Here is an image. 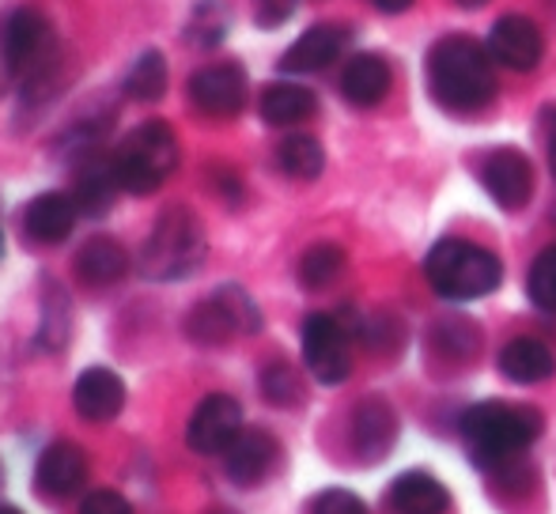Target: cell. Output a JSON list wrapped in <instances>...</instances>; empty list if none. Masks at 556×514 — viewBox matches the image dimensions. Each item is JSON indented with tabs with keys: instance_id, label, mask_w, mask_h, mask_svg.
Listing matches in <instances>:
<instances>
[{
	"instance_id": "cell-1",
	"label": "cell",
	"mask_w": 556,
	"mask_h": 514,
	"mask_svg": "<svg viewBox=\"0 0 556 514\" xmlns=\"http://www.w3.org/2000/svg\"><path fill=\"white\" fill-rule=\"evenodd\" d=\"M428 91L443 111L473 114L496 95L492 53L469 35H446L428 53Z\"/></svg>"
},
{
	"instance_id": "cell-2",
	"label": "cell",
	"mask_w": 556,
	"mask_h": 514,
	"mask_svg": "<svg viewBox=\"0 0 556 514\" xmlns=\"http://www.w3.org/2000/svg\"><path fill=\"white\" fill-rule=\"evenodd\" d=\"M545 420L530 404H507V401H481L466 409L462 416V439L469 447V458L484 470L511 462L527 447H534L542 435Z\"/></svg>"
},
{
	"instance_id": "cell-3",
	"label": "cell",
	"mask_w": 556,
	"mask_h": 514,
	"mask_svg": "<svg viewBox=\"0 0 556 514\" xmlns=\"http://www.w3.org/2000/svg\"><path fill=\"white\" fill-rule=\"evenodd\" d=\"M425 277L443 299L469 303L492 295L504 280V265L492 250L473 243H462V239H443L432 246L425 261Z\"/></svg>"
},
{
	"instance_id": "cell-4",
	"label": "cell",
	"mask_w": 556,
	"mask_h": 514,
	"mask_svg": "<svg viewBox=\"0 0 556 514\" xmlns=\"http://www.w3.org/2000/svg\"><path fill=\"white\" fill-rule=\"evenodd\" d=\"M208 254V239L201 220L186 205H170L155 220L144 250H140V269L152 280H186L201 269Z\"/></svg>"
},
{
	"instance_id": "cell-5",
	"label": "cell",
	"mask_w": 556,
	"mask_h": 514,
	"mask_svg": "<svg viewBox=\"0 0 556 514\" xmlns=\"http://www.w3.org/2000/svg\"><path fill=\"white\" fill-rule=\"evenodd\" d=\"M178 167V140L163 121H144L122 140L114 152L117 185L132 197L155 193Z\"/></svg>"
},
{
	"instance_id": "cell-6",
	"label": "cell",
	"mask_w": 556,
	"mask_h": 514,
	"mask_svg": "<svg viewBox=\"0 0 556 514\" xmlns=\"http://www.w3.org/2000/svg\"><path fill=\"white\" fill-rule=\"evenodd\" d=\"M257 325H262V314H257L254 299L242 287H220L213 299L193 307L186 333L198 345H224L239 333H257Z\"/></svg>"
},
{
	"instance_id": "cell-7",
	"label": "cell",
	"mask_w": 556,
	"mask_h": 514,
	"mask_svg": "<svg viewBox=\"0 0 556 514\" xmlns=\"http://www.w3.org/2000/svg\"><path fill=\"white\" fill-rule=\"evenodd\" d=\"M0 46H4V61H8V73L27 80V76H38L50 61L53 50V30L46 23L42 12L35 8H20L4 20V30H0Z\"/></svg>"
},
{
	"instance_id": "cell-8",
	"label": "cell",
	"mask_w": 556,
	"mask_h": 514,
	"mask_svg": "<svg viewBox=\"0 0 556 514\" xmlns=\"http://www.w3.org/2000/svg\"><path fill=\"white\" fill-rule=\"evenodd\" d=\"M303 363L323 386H341L352 375V348L344 325L330 314H311L303 322Z\"/></svg>"
},
{
	"instance_id": "cell-9",
	"label": "cell",
	"mask_w": 556,
	"mask_h": 514,
	"mask_svg": "<svg viewBox=\"0 0 556 514\" xmlns=\"http://www.w3.org/2000/svg\"><path fill=\"white\" fill-rule=\"evenodd\" d=\"M239 435H242V404L227 394H208L193 409L190 427H186V442L198 454H227V447Z\"/></svg>"
},
{
	"instance_id": "cell-10",
	"label": "cell",
	"mask_w": 556,
	"mask_h": 514,
	"mask_svg": "<svg viewBox=\"0 0 556 514\" xmlns=\"http://www.w3.org/2000/svg\"><path fill=\"white\" fill-rule=\"evenodd\" d=\"M190 99L208 118H235L242 111V103H247V73L239 65H231V61L201 68L190 80Z\"/></svg>"
},
{
	"instance_id": "cell-11",
	"label": "cell",
	"mask_w": 556,
	"mask_h": 514,
	"mask_svg": "<svg viewBox=\"0 0 556 514\" xmlns=\"http://www.w3.org/2000/svg\"><path fill=\"white\" fill-rule=\"evenodd\" d=\"M481 182L500 208L515 213V208L527 205L530 193H534V167H530L527 155L515 152V147H500V152H492L489 159H484Z\"/></svg>"
},
{
	"instance_id": "cell-12",
	"label": "cell",
	"mask_w": 556,
	"mask_h": 514,
	"mask_svg": "<svg viewBox=\"0 0 556 514\" xmlns=\"http://www.w3.org/2000/svg\"><path fill=\"white\" fill-rule=\"evenodd\" d=\"M489 53L492 61L515 68V73H530L545 53L542 30L527 15H504V20H496V27L489 35Z\"/></svg>"
},
{
	"instance_id": "cell-13",
	"label": "cell",
	"mask_w": 556,
	"mask_h": 514,
	"mask_svg": "<svg viewBox=\"0 0 556 514\" xmlns=\"http://www.w3.org/2000/svg\"><path fill=\"white\" fill-rule=\"evenodd\" d=\"M35 477L42 496H58V500L61 496H73L84 485V477H88V458H84V450L76 442L58 439L42 450V458L35 465Z\"/></svg>"
},
{
	"instance_id": "cell-14",
	"label": "cell",
	"mask_w": 556,
	"mask_h": 514,
	"mask_svg": "<svg viewBox=\"0 0 556 514\" xmlns=\"http://www.w3.org/2000/svg\"><path fill=\"white\" fill-rule=\"evenodd\" d=\"M344 46H349V30L333 27V23H318V27H311L307 35H300L288 46V53L280 57V68L295 76L323 73L326 65H333V61L341 57Z\"/></svg>"
},
{
	"instance_id": "cell-15",
	"label": "cell",
	"mask_w": 556,
	"mask_h": 514,
	"mask_svg": "<svg viewBox=\"0 0 556 514\" xmlns=\"http://www.w3.org/2000/svg\"><path fill=\"white\" fill-rule=\"evenodd\" d=\"M397 439V416L390 409V401L382 397H364L352 412V442L356 450L367 458V462H379V458L390 454Z\"/></svg>"
},
{
	"instance_id": "cell-16",
	"label": "cell",
	"mask_w": 556,
	"mask_h": 514,
	"mask_svg": "<svg viewBox=\"0 0 556 514\" xmlns=\"http://www.w3.org/2000/svg\"><path fill=\"white\" fill-rule=\"evenodd\" d=\"M73 404L84 420L91 424H106L122 412L125 404V383L106 368H88L73 386Z\"/></svg>"
},
{
	"instance_id": "cell-17",
	"label": "cell",
	"mask_w": 556,
	"mask_h": 514,
	"mask_svg": "<svg viewBox=\"0 0 556 514\" xmlns=\"http://www.w3.org/2000/svg\"><path fill=\"white\" fill-rule=\"evenodd\" d=\"M273 462H277V439L262 427H242L239 439L227 447V477L242 488L265 480Z\"/></svg>"
},
{
	"instance_id": "cell-18",
	"label": "cell",
	"mask_w": 556,
	"mask_h": 514,
	"mask_svg": "<svg viewBox=\"0 0 556 514\" xmlns=\"http://www.w3.org/2000/svg\"><path fill=\"white\" fill-rule=\"evenodd\" d=\"M76 216L80 208L68 193H38L23 213V228L38 243H65L76 228Z\"/></svg>"
},
{
	"instance_id": "cell-19",
	"label": "cell",
	"mask_w": 556,
	"mask_h": 514,
	"mask_svg": "<svg viewBox=\"0 0 556 514\" xmlns=\"http://www.w3.org/2000/svg\"><path fill=\"white\" fill-rule=\"evenodd\" d=\"M387 503L397 514H446L451 511V492L432 477V473H402L387 488Z\"/></svg>"
},
{
	"instance_id": "cell-20",
	"label": "cell",
	"mask_w": 556,
	"mask_h": 514,
	"mask_svg": "<svg viewBox=\"0 0 556 514\" xmlns=\"http://www.w3.org/2000/svg\"><path fill=\"white\" fill-rule=\"evenodd\" d=\"M390 83H394V76L379 53H356L341 73V95L352 106H375L387 99Z\"/></svg>"
},
{
	"instance_id": "cell-21",
	"label": "cell",
	"mask_w": 556,
	"mask_h": 514,
	"mask_svg": "<svg viewBox=\"0 0 556 514\" xmlns=\"http://www.w3.org/2000/svg\"><path fill=\"white\" fill-rule=\"evenodd\" d=\"M500 375L519 386L545 383V378L556 375V360L542 340L519 337V340H511V345H504V352H500Z\"/></svg>"
},
{
	"instance_id": "cell-22",
	"label": "cell",
	"mask_w": 556,
	"mask_h": 514,
	"mask_svg": "<svg viewBox=\"0 0 556 514\" xmlns=\"http://www.w3.org/2000/svg\"><path fill=\"white\" fill-rule=\"evenodd\" d=\"M129 272V254L114 243V239H91L84 250L76 254V277L88 287H106Z\"/></svg>"
},
{
	"instance_id": "cell-23",
	"label": "cell",
	"mask_w": 556,
	"mask_h": 514,
	"mask_svg": "<svg viewBox=\"0 0 556 514\" xmlns=\"http://www.w3.org/2000/svg\"><path fill=\"white\" fill-rule=\"evenodd\" d=\"M318 111L315 95L300 83H269L262 95V118L269 126H300Z\"/></svg>"
},
{
	"instance_id": "cell-24",
	"label": "cell",
	"mask_w": 556,
	"mask_h": 514,
	"mask_svg": "<svg viewBox=\"0 0 556 514\" xmlns=\"http://www.w3.org/2000/svg\"><path fill=\"white\" fill-rule=\"evenodd\" d=\"M114 185H117V170H114V159H88L76 175V208L88 216H99L106 213V205L114 201Z\"/></svg>"
},
{
	"instance_id": "cell-25",
	"label": "cell",
	"mask_w": 556,
	"mask_h": 514,
	"mask_svg": "<svg viewBox=\"0 0 556 514\" xmlns=\"http://www.w3.org/2000/svg\"><path fill=\"white\" fill-rule=\"evenodd\" d=\"M277 163L285 175L292 178H303V182H311V178L323 175L326 167V152L323 144H318L315 137H307V132H292V137L280 140L277 147Z\"/></svg>"
},
{
	"instance_id": "cell-26",
	"label": "cell",
	"mask_w": 556,
	"mask_h": 514,
	"mask_svg": "<svg viewBox=\"0 0 556 514\" xmlns=\"http://www.w3.org/2000/svg\"><path fill=\"white\" fill-rule=\"evenodd\" d=\"M125 91H129L132 99H140V103L163 99V91H167V61H163L160 50L140 53L137 65H132L129 76H125Z\"/></svg>"
},
{
	"instance_id": "cell-27",
	"label": "cell",
	"mask_w": 556,
	"mask_h": 514,
	"mask_svg": "<svg viewBox=\"0 0 556 514\" xmlns=\"http://www.w3.org/2000/svg\"><path fill=\"white\" fill-rule=\"evenodd\" d=\"M227 27H231V15H227V8L216 4V0H201V4L193 8L190 23H186V38H190L193 46H205V50H213V46L224 42Z\"/></svg>"
},
{
	"instance_id": "cell-28",
	"label": "cell",
	"mask_w": 556,
	"mask_h": 514,
	"mask_svg": "<svg viewBox=\"0 0 556 514\" xmlns=\"http://www.w3.org/2000/svg\"><path fill=\"white\" fill-rule=\"evenodd\" d=\"M341 269H344V250L341 246H333V243H318V246H311L307 254H303V261H300V280H303V287H330L337 277H341Z\"/></svg>"
},
{
	"instance_id": "cell-29",
	"label": "cell",
	"mask_w": 556,
	"mask_h": 514,
	"mask_svg": "<svg viewBox=\"0 0 556 514\" xmlns=\"http://www.w3.org/2000/svg\"><path fill=\"white\" fill-rule=\"evenodd\" d=\"M527 292H530V299H534V307L556 310V246L542 250L538 254V261L530 265Z\"/></svg>"
},
{
	"instance_id": "cell-30",
	"label": "cell",
	"mask_w": 556,
	"mask_h": 514,
	"mask_svg": "<svg viewBox=\"0 0 556 514\" xmlns=\"http://www.w3.org/2000/svg\"><path fill=\"white\" fill-rule=\"evenodd\" d=\"M262 394L269 397L273 404H295L300 401V375H295L288 363H269L262 371Z\"/></svg>"
},
{
	"instance_id": "cell-31",
	"label": "cell",
	"mask_w": 556,
	"mask_h": 514,
	"mask_svg": "<svg viewBox=\"0 0 556 514\" xmlns=\"http://www.w3.org/2000/svg\"><path fill=\"white\" fill-rule=\"evenodd\" d=\"M311 514H367V507L356 492H349V488H330V492L318 496Z\"/></svg>"
},
{
	"instance_id": "cell-32",
	"label": "cell",
	"mask_w": 556,
	"mask_h": 514,
	"mask_svg": "<svg viewBox=\"0 0 556 514\" xmlns=\"http://www.w3.org/2000/svg\"><path fill=\"white\" fill-rule=\"evenodd\" d=\"M295 4H300V0H254L257 27H280V23H288L295 12Z\"/></svg>"
},
{
	"instance_id": "cell-33",
	"label": "cell",
	"mask_w": 556,
	"mask_h": 514,
	"mask_svg": "<svg viewBox=\"0 0 556 514\" xmlns=\"http://www.w3.org/2000/svg\"><path fill=\"white\" fill-rule=\"evenodd\" d=\"M80 514H132V507H129V500H125V496L103 488V492H91L88 500L80 503Z\"/></svg>"
},
{
	"instance_id": "cell-34",
	"label": "cell",
	"mask_w": 556,
	"mask_h": 514,
	"mask_svg": "<svg viewBox=\"0 0 556 514\" xmlns=\"http://www.w3.org/2000/svg\"><path fill=\"white\" fill-rule=\"evenodd\" d=\"M379 12H387V15H394V12H405V8L413 4V0H371Z\"/></svg>"
},
{
	"instance_id": "cell-35",
	"label": "cell",
	"mask_w": 556,
	"mask_h": 514,
	"mask_svg": "<svg viewBox=\"0 0 556 514\" xmlns=\"http://www.w3.org/2000/svg\"><path fill=\"white\" fill-rule=\"evenodd\" d=\"M549 163H553V175H556V111H553V137H549Z\"/></svg>"
},
{
	"instance_id": "cell-36",
	"label": "cell",
	"mask_w": 556,
	"mask_h": 514,
	"mask_svg": "<svg viewBox=\"0 0 556 514\" xmlns=\"http://www.w3.org/2000/svg\"><path fill=\"white\" fill-rule=\"evenodd\" d=\"M458 4H462V8H484L489 0H458Z\"/></svg>"
},
{
	"instance_id": "cell-37",
	"label": "cell",
	"mask_w": 556,
	"mask_h": 514,
	"mask_svg": "<svg viewBox=\"0 0 556 514\" xmlns=\"http://www.w3.org/2000/svg\"><path fill=\"white\" fill-rule=\"evenodd\" d=\"M0 514H23V511H15V507H8V503H0Z\"/></svg>"
},
{
	"instance_id": "cell-38",
	"label": "cell",
	"mask_w": 556,
	"mask_h": 514,
	"mask_svg": "<svg viewBox=\"0 0 556 514\" xmlns=\"http://www.w3.org/2000/svg\"><path fill=\"white\" fill-rule=\"evenodd\" d=\"M0 254H4V235H0Z\"/></svg>"
},
{
	"instance_id": "cell-39",
	"label": "cell",
	"mask_w": 556,
	"mask_h": 514,
	"mask_svg": "<svg viewBox=\"0 0 556 514\" xmlns=\"http://www.w3.org/2000/svg\"><path fill=\"white\" fill-rule=\"evenodd\" d=\"M216 514H235V511H216Z\"/></svg>"
}]
</instances>
